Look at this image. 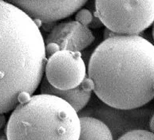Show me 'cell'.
Returning <instances> with one entry per match:
<instances>
[{"mask_svg":"<svg viewBox=\"0 0 154 140\" xmlns=\"http://www.w3.org/2000/svg\"><path fill=\"white\" fill-rule=\"evenodd\" d=\"M88 77L102 102L120 110L154 99V45L139 35H115L99 45L89 61Z\"/></svg>","mask_w":154,"mask_h":140,"instance_id":"6da1fadb","label":"cell"},{"mask_svg":"<svg viewBox=\"0 0 154 140\" xmlns=\"http://www.w3.org/2000/svg\"><path fill=\"white\" fill-rule=\"evenodd\" d=\"M46 44L35 20L8 2H0V114L32 95L43 78Z\"/></svg>","mask_w":154,"mask_h":140,"instance_id":"7a4b0ae2","label":"cell"},{"mask_svg":"<svg viewBox=\"0 0 154 140\" xmlns=\"http://www.w3.org/2000/svg\"><path fill=\"white\" fill-rule=\"evenodd\" d=\"M80 117L70 104L51 94L19 103L6 128L7 140H78Z\"/></svg>","mask_w":154,"mask_h":140,"instance_id":"3957f363","label":"cell"},{"mask_svg":"<svg viewBox=\"0 0 154 140\" xmlns=\"http://www.w3.org/2000/svg\"><path fill=\"white\" fill-rule=\"evenodd\" d=\"M94 14L117 35H139L154 22V0H95Z\"/></svg>","mask_w":154,"mask_h":140,"instance_id":"277c9868","label":"cell"},{"mask_svg":"<svg viewBox=\"0 0 154 140\" xmlns=\"http://www.w3.org/2000/svg\"><path fill=\"white\" fill-rule=\"evenodd\" d=\"M46 79L53 87L72 89L86 77V66L80 52L59 50L49 57L45 66Z\"/></svg>","mask_w":154,"mask_h":140,"instance_id":"5b68a950","label":"cell"},{"mask_svg":"<svg viewBox=\"0 0 154 140\" xmlns=\"http://www.w3.org/2000/svg\"><path fill=\"white\" fill-rule=\"evenodd\" d=\"M88 0H8L33 19L55 22L78 12Z\"/></svg>","mask_w":154,"mask_h":140,"instance_id":"8992f818","label":"cell"},{"mask_svg":"<svg viewBox=\"0 0 154 140\" xmlns=\"http://www.w3.org/2000/svg\"><path fill=\"white\" fill-rule=\"evenodd\" d=\"M94 39L90 28L71 21L54 25L46 37V44H55L59 50L80 52L90 46Z\"/></svg>","mask_w":154,"mask_h":140,"instance_id":"52a82bcc","label":"cell"},{"mask_svg":"<svg viewBox=\"0 0 154 140\" xmlns=\"http://www.w3.org/2000/svg\"><path fill=\"white\" fill-rule=\"evenodd\" d=\"M94 84L92 80L86 76L82 83L77 88L68 90L58 89L48 82L46 77L42 78L40 85V91L42 94H51L64 100L74 108L77 112L82 110L90 101Z\"/></svg>","mask_w":154,"mask_h":140,"instance_id":"ba28073f","label":"cell"},{"mask_svg":"<svg viewBox=\"0 0 154 140\" xmlns=\"http://www.w3.org/2000/svg\"><path fill=\"white\" fill-rule=\"evenodd\" d=\"M78 140H113L110 129L105 123L93 117H80Z\"/></svg>","mask_w":154,"mask_h":140,"instance_id":"9c48e42d","label":"cell"},{"mask_svg":"<svg viewBox=\"0 0 154 140\" xmlns=\"http://www.w3.org/2000/svg\"><path fill=\"white\" fill-rule=\"evenodd\" d=\"M75 19L83 25H85L89 28L96 29L101 27L103 24L101 20L95 16V14L88 9H81L77 12L75 15Z\"/></svg>","mask_w":154,"mask_h":140,"instance_id":"30bf717a","label":"cell"},{"mask_svg":"<svg viewBox=\"0 0 154 140\" xmlns=\"http://www.w3.org/2000/svg\"><path fill=\"white\" fill-rule=\"evenodd\" d=\"M117 140H154V134L143 129H136L125 133Z\"/></svg>","mask_w":154,"mask_h":140,"instance_id":"8fae6325","label":"cell"},{"mask_svg":"<svg viewBox=\"0 0 154 140\" xmlns=\"http://www.w3.org/2000/svg\"><path fill=\"white\" fill-rule=\"evenodd\" d=\"M6 124V116L4 114H0V130L4 127Z\"/></svg>","mask_w":154,"mask_h":140,"instance_id":"7c38bea8","label":"cell"},{"mask_svg":"<svg viewBox=\"0 0 154 140\" xmlns=\"http://www.w3.org/2000/svg\"><path fill=\"white\" fill-rule=\"evenodd\" d=\"M149 129L150 131L154 134V120L152 119V117L149 121Z\"/></svg>","mask_w":154,"mask_h":140,"instance_id":"4fadbf2b","label":"cell"},{"mask_svg":"<svg viewBox=\"0 0 154 140\" xmlns=\"http://www.w3.org/2000/svg\"><path fill=\"white\" fill-rule=\"evenodd\" d=\"M152 37L154 40V22H153V26H152Z\"/></svg>","mask_w":154,"mask_h":140,"instance_id":"5bb4252c","label":"cell"},{"mask_svg":"<svg viewBox=\"0 0 154 140\" xmlns=\"http://www.w3.org/2000/svg\"><path fill=\"white\" fill-rule=\"evenodd\" d=\"M0 140H7V139H0Z\"/></svg>","mask_w":154,"mask_h":140,"instance_id":"9a60e30c","label":"cell"},{"mask_svg":"<svg viewBox=\"0 0 154 140\" xmlns=\"http://www.w3.org/2000/svg\"><path fill=\"white\" fill-rule=\"evenodd\" d=\"M2 1H5V0H0V2H2Z\"/></svg>","mask_w":154,"mask_h":140,"instance_id":"2e32d148","label":"cell"},{"mask_svg":"<svg viewBox=\"0 0 154 140\" xmlns=\"http://www.w3.org/2000/svg\"><path fill=\"white\" fill-rule=\"evenodd\" d=\"M152 119H153V120H154V115H153V116H152Z\"/></svg>","mask_w":154,"mask_h":140,"instance_id":"e0dca14e","label":"cell"}]
</instances>
